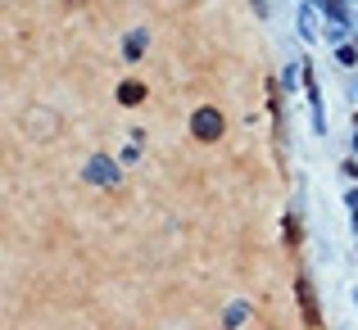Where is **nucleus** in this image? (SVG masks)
<instances>
[{"mask_svg":"<svg viewBox=\"0 0 358 330\" xmlns=\"http://www.w3.org/2000/svg\"><path fill=\"white\" fill-rule=\"evenodd\" d=\"M191 131L200 140H218L222 136V113L218 109H200V113H195V122H191Z\"/></svg>","mask_w":358,"mask_h":330,"instance_id":"nucleus-1","label":"nucleus"},{"mask_svg":"<svg viewBox=\"0 0 358 330\" xmlns=\"http://www.w3.org/2000/svg\"><path fill=\"white\" fill-rule=\"evenodd\" d=\"M87 181H96V186H114V181H118L114 163H109V158H91V163H87Z\"/></svg>","mask_w":358,"mask_h":330,"instance_id":"nucleus-2","label":"nucleus"},{"mask_svg":"<svg viewBox=\"0 0 358 330\" xmlns=\"http://www.w3.org/2000/svg\"><path fill=\"white\" fill-rule=\"evenodd\" d=\"M141 50H145V36H141V32L127 36V54H141Z\"/></svg>","mask_w":358,"mask_h":330,"instance_id":"nucleus-3","label":"nucleus"},{"mask_svg":"<svg viewBox=\"0 0 358 330\" xmlns=\"http://www.w3.org/2000/svg\"><path fill=\"white\" fill-rule=\"evenodd\" d=\"M118 100H127V105H136V100H141V87H122V91H118Z\"/></svg>","mask_w":358,"mask_h":330,"instance_id":"nucleus-4","label":"nucleus"}]
</instances>
